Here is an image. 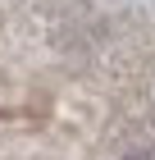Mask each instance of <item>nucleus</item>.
I'll list each match as a JSON object with an SVG mask.
<instances>
[{
	"label": "nucleus",
	"mask_w": 155,
	"mask_h": 160,
	"mask_svg": "<svg viewBox=\"0 0 155 160\" xmlns=\"http://www.w3.org/2000/svg\"><path fill=\"white\" fill-rule=\"evenodd\" d=\"M123 160H151V156H142V151H132V156H123Z\"/></svg>",
	"instance_id": "f257e3e1"
}]
</instances>
